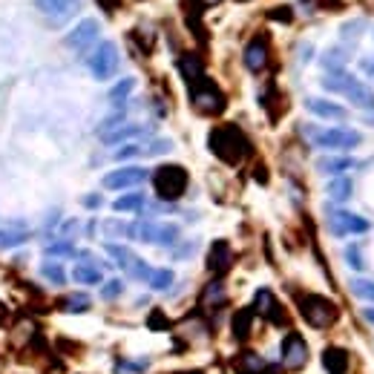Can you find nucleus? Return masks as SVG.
I'll use <instances>...</instances> for the list:
<instances>
[{
    "instance_id": "1",
    "label": "nucleus",
    "mask_w": 374,
    "mask_h": 374,
    "mask_svg": "<svg viewBox=\"0 0 374 374\" xmlns=\"http://www.w3.org/2000/svg\"><path fill=\"white\" fill-rule=\"evenodd\" d=\"M207 147H210V153L219 162H224V165H239L251 153V141H248V135L237 124H219V127H213L210 135H207Z\"/></svg>"
},
{
    "instance_id": "2",
    "label": "nucleus",
    "mask_w": 374,
    "mask_h": 374,
    "mask_svg": "<svg viewBox=\"0 0 374 374\" xmlns=\"http://www.w3.org/2000/svg\"><path fill=\"white\" fill-rule=\"evenodd\" d=\"M296 308H299V317H303L317 331L331 328L340 320L337 303H334V299H328V296H323V294H299L296 296Z\"/></svg>"
},
{
    "instance_id": "3",
    "label": "nucleus",
    "mask_w": 374,
    "mask_h": 374,
    "mask_svg": "<svg viewBox=\"0 0 374 374\" xmlns=\"http://www.w3.org/2000/svg\"><path fill=\"white\" fill-rule=\"evenodd\" d=\"M306 138L320 150H354L360 144V133L351 127H303Z\"/></svg>"
},
{
    "instance_id": "4",
    "label": "nucleus",
    "mask_w": 374,
    "mask_h": 374,
    "mask_svg": "<svg viewBox=\"0 0 374 374\" xmlns=\"http://www.w3.org/2000/svg\"><path fill=\"white\" fill-rule=\"evenodd\" d=\"M323 87L331 90V93L346 95V98H348L351 104H357L360 110H374V95H371V90H368L363 81L346 75V72H334V75H328V78H323Z\"/></svg>"
},
{
    "instance_id": "5",
    "label": "nucleus",
    "mask_w": 374,
    "mask_h": 374,
    "mask_svg": "<svg viewBox=\"0 0 374 374\" xmlns=\"http://www.w3.org/2000/svg\"><path fill=\"white\" fill-rule=\"evenodd\" d=\"M187 170L182 165H162L156 173H153V187H156V196L165 199V202H176L185 196L187 190Z\"/></svg>"
},
{
    "instance_id": "6",
    "label": "nucleus",
    "mask_w": 374,
    "mask_h": 374,
    "mask_svg": "<svg viewBox=\"0 0 374 374\" xmlns=\"http://www.w3.org/2000/svg\"><path fill=\"white\" fill-rule=\"evenodd\" d=\"M190 104L202 113V115H219L224 107H228V101H224V93L207 78H199L196 84H190Z\"/></svg>"
},
{
    "instance_id": "7",
    "label": "nucleus",
    "mask_w": 374,
    "mask_h": 374,
    "mask_svg": "<svg viewBox=\"0 0 374 374\" xmlns=\"http://www.w3.org/2000/svg\"><path fill=\"white\" fill-rule=\"evenodd\" d=\"M87 63H90V72L95 81H110L118 69V46L113 41H101Z\"/></svg>"
},
{
    "instance_id": "8",
    "label": "nucleus",
    "mask_w": 374,
    "mask_h": 374,
    "mask_svg": "<svg viewBox=\"0 0 374 374\" xmlns=\"http://www.w3.org/2000/svg\"><path fill=\"white\" fill-rule=\"evenodd\" d=\"M135 237L141 242H153V245H173L179 239V224H170V222H141L135 228Z\"/></svg>"
},
{
    "instance_id": "9",
    "label": "nucleus",
    "mask_w": 374,
    "mask_h": 374,
    "mask_svg": "<svg viewBox=\"0 0 374 374\" xmlns=\"http://www.w3.org/2000/svg\"><path fill=\"white\" fill-rule=\"evenodd\" d=\"M279 351H282V365L285 368H303L308 363V343H306L303 334H296V331H288L282 337Z\"/></svg>"
},
{
    "instance_id": "10",
    "label": "nucleus",
    "mask_w": 374,
    "mask_h": 374,
    "mask_svg": "<svg viewBox=\"0 0 374 374\" xmlns=\"http://www.w3.org/2000/svg\"><path fill=\"white\" fill-rule=\"evenodd\" d=\"M254 314H262L268 323L274 326H285L288 317H285V308L279 306V299L268 291V288H259L256 296H254Z\"/></svg>"
},
{
    "instance_id": "11",
    "label": "nucleus",
    "mask_w": 374,
    "mask_h": 374,
    "mask_svg": "<svg viewBox=\"0 0 374 374\" xmlns=\"http://www.w3.org/2000/svg\"><path fill=\"white\" fill-rule=\"evenodd\" d=\"M95 41H98V21H93V18L81 21L78 26H75V29L63 38V43H66L69 49H75V52H84V49L93 46Z\"/></svg>"
},
{
    "instance_id": "12",
    "label": "nucleus",
    "mask_w": 374,
    "mask_h": 374,
    "mask_svg": "<svg viewBox=\"0 0 374 374\" xmlns=\"http://www.w3.org/2000/svg\"><path fill=\"white\" fill-rule=\"evenodd\" d=\"M78 6H81V0H35V9L46 15L52 24H63L69 15H75Z\"/></svg>"
},
{
    "instance_id": "13",
    "label": "nucleus",
    "mask_w": 374,
    "mask_h": 374,
    "mask_svg": "<svg viewBox=\"0 0 374 374\" xmlns=\"http://www.w3.org/2000/svg\"><path fill=\"white\" fill-rule=\"evenodd\" d=\"M147 179V170L144 167H121V170H113L104 176V187L107 190H124V187H135Z\"/></svg>"
},
{
    "instance_id": "14",
    "label": "nucleus",
    "mask_w": 374,
    "mask_h": 374,
    "mask_svg": "<svg viewBox=\"0 0 374 374\" xmlns=\"http://www.w3.org/2000/svg\"><path fill=\"white\" fill-rule=\"evenodd\" d=\"M231 265H234V251H231V245L224 242V239L213 242L210 251H207V271L216 274V276H222V274L231 271Z\"/></svg>"
},
{
    "instance_id": "15",
    "label": "nucleus",
    "mask_w": 374,
    "mask_h": 374,
    "mask_svg": "<svg viewBox=\"0 0 374 374\" xmlns=\"http://www.w3.org/2000/svg\"><path fill=\"white\" fill-rule=\"evenodd\" d=\"M331 231L346 237V234H365L368 231V222L363 216H354L348 210H337L331 213Z\"/></svg>"
},
{
    "instance_id": "16",
    "label": "nucleus",
    "mask_w": 374,
    "mask_h": 374,
    "mask_svg": "<svg viewBox=\"0 0 374 374\" xmlns=\"http://www.w3.org/2000/svg\"><path fill=\"white\" fill-rule=\"evenodd\" d=\"M242 61H245V66H248L251 72H262V69L268 66V41H265L262 35H256V38L245 46Z\"/></svg>"
},
{
    "instance_id": "17",
    "label": "nucleus",
    "mask_w": 374,
    "mask_h": 374,
    "mask_svg": "<svg viewBox=\"0 0 374 374\" xmlns=\"http://www.w3.org/2000/svg\"><path fill=\"white\" fill-rule=\"evenodd\" d=\"M323 368L328 374H351V354L340 346H328L323 351Z\"/></svg>"
},
{
    "instance_id": "18",
    "label": "nucleus",
    "mask_w": 374,
    "mask_h": 374,
    "mask_svg": "<svg viewBox=\"0 0 374 374\" xmlns=\"http://www.w3.org/2000/svg\"><path fill=\"white\" fill-rule=\"evenodd\" d=\"M306 107H308L314 115L328 118V121H346V118H348V113H346L340 104L326 101V98H308V101H306Z\"/></svg>"
},
{
    "instance_id": "19",
    "label": "nucleus",
    "mask_w": 374,
    "mask_h": 374,
    "mask_svg": "<svg viewBox=\"0 0 374 374\" xmlns=\"http://www.w3.org/2000/svg\"><path fill=\"white\" fill-rule=\"evenodd\" d=\"M251 331H254V308H239L231 320V334H234V340L245 343L251 337Z\"/></svg>"
},
{
    "instance_id": "20",
    "label": "nucleus",
    "mask_w": 374,
    "mask_h": 374,
    "mask_svg": "<svg viewBox=\"0 0 374 374\" xmlns=\"http://www.w3.org/2000/svg\"><path fill=\"white\" fill-rule=\"evenodd\" d=\"M179 72L185 75V81H187V84H196L199 78H204V63H202L199 55L187 52V55L179 58Z\"/></svg>"
},
{
    "instance_id": "21",
    "label": "nucleus",
    "mask_w": 374,
    "mask_h": 374,
    "mask_svg": "<svg viewBox=\"0 0 374 374\" xmlns=\"http://www.w3.org/2000/svg\"><path fill=\"white\" fill-rule=\"evenodd\" d=\"M265 360L259 357V354H254V351H242L237 360H234V371L237 374H265Z\"/></svg>"
},
{
    "instance_id": "22",
    "label": "nucleus",
    "mask_w": 374,
    "mask_h": 374,
    "mask_svg": "<svg viewBox=\"0 0 374 374\" xmlns=\"http://www.w3.org/2000/svg\"><path fill=\"white\" fill-rule=\"evenodd\" d=\"M72 279L78 285H98L101 282V268L95 262H78L72 268Z\"/></svg>"
},
{
    "instance_id": "23",
    "label": "nucleus",
    "mask_w": 374,
    "mask_h": 374,
    "mask_svg": "<svg viewBox=\"0 0 374 374\" xmlns=\"http://www.w3.org/2000/svg\"><path fill=\"white\" fill-rule=\"evenodd\" d=\"M351 167H354V162L346 159V156H328V159H320V162H317V170L326 173V176H343V173L351 170Z\"/></svg>"
},
{
    "instance_id": "24",
    "label": "nucleus",
    "mask_w": 374,
    "mask_h": 374,
    "mask_svg": "<svg viewBox=\"0 0 374 374\" xmlns=\"http://www.w3.org/2000/svg\"><path fill=\"white\" fill-rule=\"evenodd\" d=\"M141 133H144V127H141V124H121L118 130L104 133L101 138H104L107 144H118V141H124V138H135V135H141Z\"/></svg>"
},
{
    "instance_id": "25",
    "label": "nucleus",
    "mask_w": 374,
    "mask_h": 374,
    "mask_svg": "<svg viewBox=\"0 0 374 374\" xmlns=\"http://www.w3.org/2000/svg\"><path fill=\"white\" fill-rule=\"evenodd\" d=\"M61 306H63L66 314H84V311H90L93 303H90V296H87V294H69Z\"/></svg>"
},
{
    "instance_id": "26",
    "label": "nucleus",
    "mask_w": 374,
    "mask_h": 374,
    "mask_svg": "<svg viewBox=\"0 0 374 374\" xmlns=\"http://www.w3.org/2000/svg\"><path fill=\"white\" fill-rule=\"evenodd\" d=\"M29 239V234L26 231H15V228H4L0 231V251H12V248H18V245H24Z\"/></svg>"
},
{
    "instance_id": "27",
    "label": "nucleus",
    "mask_w": 374,
    "mask_h": 374,
    "mask_svg": "<svg viewBox=\"0 0 374 374\" xmlns=\"http://www.w3.org/2000/svg\"><path fill=\"white\" fill-rule=\"evenodd\" d=\"M202 303L207 308H216V306H224V285L222 282H210L202 294Z\"/></svg>"
},
{
    "instance_id": "28",
    "label": "nucleus",
    "mask_w": 374,
    "mask_h": 374,
    "mask_svg": "<svg viewBox=\"0 0 374 374\" xmlns=\"http://www.w3.org/2000/svg\"><path fill=\"white\" fill-rule=\"evenodd\" d=\"M113 207H115L118 213H133V210H141V207H144V193H127V196L115 199V202H113Z\"/></svg>"
},
{
    "instance_id": "29",
    "label": "nucleus",
    "mask_w": 374,
    "mask_h": 374,
    "mask_svg": "<svg viewBox=\"0 0 374 374\" xmlns=\"http://www.w3.org/2000/svg\"><path fill=\"white\" fill-rule=\"evenodd\" d=\"M346 63H348V55H346L343 49H337V46H334V49H328V52L323 55V66H326V69H331V75H334V72H343V66H346Z\"/></svg>"
},
{
    "instance_id": "30",
    "label": "nucleus",
    "mask_w": 374,
    "mask_h": 374,
    "mask_svg": "<svg viewBox=\"0 0 374 374\" xmlns=\"http://www.w3.org/2000/svg\"><path fill=\"white\" fill-rule=\"evenodd\" d=\"M107 254H110V256H113L121 268H127V271H130V268H133V262L138 259L133 251H127L124 245H115V242H110V245H107Z\"/></svg>"
},
{
    "instance_id": "31",
    "label": "nucleus",
    "mask_w": 374,
    "mask_h": 374,
    "mask_svg": "<svg viewBox=\"0 0 374 374\" xmlns=\"http://www.w3.org/2000/svg\"><path fill=\"white\" fill-rule=\"evenodd\" d=\"M147 282H150V288H153V291H167L173 285V271L170 268H159V271L150 274Z\"/></svg>"
},
{
    "instance_id": "32",
    "label": "nucleus",
    "mask_w": 374,
    "mask_h": 374,
    "mask_svg": "<svg viewBox=\"0 0 374 374\" xmlns=\"http://www.w3.org/2000/svg\"><path fill=\"white\" fill-rule=\"evenodd\" d=\"M133 90H135V78H124V81H118V84L110 90V101H113V104H124Z\"/></svg>"
},
{
    "instance_id": "33",
    "label": "nucleus",
    "mask_w": 374,
    "mask_h": 374,
    "mask_svg": "<svg viewBox=\"0 0 374 374\" xmlns=\"http://www.w3.org/2000/svg\"><path fill=\"white\" fill-rule=\"evenodd\" d=\"M328 196L337 199V202H346V199L351 196V182H348L346 176H337V179L328 185Z\"/></svg>"
},
{
    "instance_id": "34",
    "label": "nucleus",
    "mask_w": 374,
    "mask_h": 374,
    "mask_svg": "<svg viewBox=\"0 0 374 374\" xmlns=\"http://www.w3.org/2000/svg\"><path fill=\"white\" fill-rule=\"evenodd\" d=\"M41 274H43L52 285H63V282H66V274H63V265H61V262H43V265H41Z\"/></svg>"
},
{
    "instance_id": "35",
    "label": "nucleus",
    "mask_w": 374,
    "mask_h": 374,
    "mask_svg": "<svg viewBox=\"0 0 374 374\" xmlns=\"http://www.w3.org/2000/svg\"><path fill=\"white\" fill-rule=\"evenodd\" d=\"M351 291H354L360 299H368V303H374V282H371V279H351Z\"/></svg>"
},
{
    "instance_id": "36",
    "label": "nucleus",
    "mask_w": 374,
    "mask_h": 374,
    "mask_svg": "<svg viewBox=\"0 0 374 374\" xmlns=\"http://www.w3.org/2000/svg\"><path fill=\"white\" fill-rule=\"evenodd\" d=\"M170 150H173V141L159 138V141H153V144L144 150V156H162V153H170Z\"/></svg>"
},
{
    "instance_id": "37",
    "label": "nucleus",
    "mask_w": 374,
    "mask_h": 374,
    "mask_svg": "<svg viewBox=\"0 0 374 374\" xmlns=\"http://www.w3.org/2000/svg\"><path fill=\"white\" fill-rule=\"evenodd\" d=\"M121 291H124V282H121V279H110V282L101 288V296H104V299H118Z\"/></svg>"
},
{
    "instance_id": "38",
    "label": "nucleus",
    "mask_w": 374,
    "mask_h": 374,
    "mask_svg": "<svg viewBox=\"0 0 374 374\" xmlns=\"http://www.w3.org/2000/svg\"><path fill=\"white\" fill-rule=\"evenodd\" d=\"M133 156H144V150H141L138 144H127V147H121L118 153H115V159H118V162H124V159H133Z\"/></svg>"
},
{
    "instance_id": "39",
    "label": "nucleus",
    "mask_w": 374,
    "mask_h": 374,
    "mask_svg": "<svg viewBox=\"0 0 374 374\" xmlns=\"http://www.w3.org/2000/svg\"><path fill=\"white\" fill-rule=\"evenodd\" d=\"M346 259H348V265H351L354 271H363V268H365V262H363V256H360V251H357L354 245L346 251Z\"/></svg>"
},
{
    "instance_id": "40",
    "label": "nucleus",
    "mask_w": 374,
    "mask_h": 374,
    "mask_svg": "<svg viewBox=\"0 0 374 374\" xmlns=\"http://www.w3.org/2000/svg\"><path fill=\"white\" fill-rule=\"evenodd\" d=\"M147 326L150 328H170V320L162 311H153V314H150V320H147Z\"/></svg>"
},
{
    "instance_id": "41",
    "label": "nucleus",
    "mask_w": 374,
    "mask_h": 374,
    "mask_svg": "<svg viewBox=\"0 0 374 374\" xmlns=\"http://www.w3.org/2000/svg\"><path fill=\"white\" fill-rule=\"evenodd\" d=\"M46 254H49V256H52V254H55V256H69V254H72V245H69V242H58V245H49Z\"/></svg>"
},
{
    "instance_id": "42",
    "label": "nucleus",
    "mask_w": 374,
    "mask_h": 374,
    "mask_svg": "<svg viewBox=\"0 0 374 374\" xmlns=\"http://www.w3.org/2000/svg\"><path fill=\"white\" fill-rule=\"evenodd\" d=\"M357 29H363V21L346 24V26H343V38H346V41H357Z\"/></svg>"
},
{
    "instance_id": "43",
    "label": "nucleus",
    "mask_w": 374,
    "mask_h": 374,
    "mask_svg": "<svg viewBox=\"0 0 374 374\" xmlns=\"http://www.w3.org/2000/svg\"><path fill=\"white\" fill-rule=\"evenodd\" d=\"M84 204H87V207H98V204H101V196H87Z\"/></svg>"
},
{
    "instance_id": "44",
    "label": "nucleus",
    "mask_w": 374,
    "mask_h": 374,
    "mask_svg": "<svg viewBox=\"0 0 374 374\" xmlns=\"http://www.w3.org/2000/svg\"><path fill=\"white\" fill-rule=\"evenodd\" d=\"M363 320L374 326V308H363Z\"/></svg>"
},
{
    "instance_id": "45",
    "label": "nucleus",
    "mask_w": 374,
    "mask_h": 374,
    "mask_svg": "<svg viewBox=\"0 0 374 374\" xmlns=\"http://www.w3.org/2000/svg\"><path fill=\"white\" fill-rule=\"evenodd\" d=\"M202 6H213V4H219V0H199Z\"/></svg>"
},
{
    "instance_id": "46",
    "label": "nucleus",
    "mask_w": 374,
    "mask_h": 374,
    "mask_svg": "<svg viewBox=\"0 0 374 374\" xmlns=\"http://www.w3.org/2000/svg\"><path fill=\"white\" fill-rule=\"evenodd\" d=\"M176 374H202V371H196V368H187V371H176Z\"/></svg>"
}]
</instances>
